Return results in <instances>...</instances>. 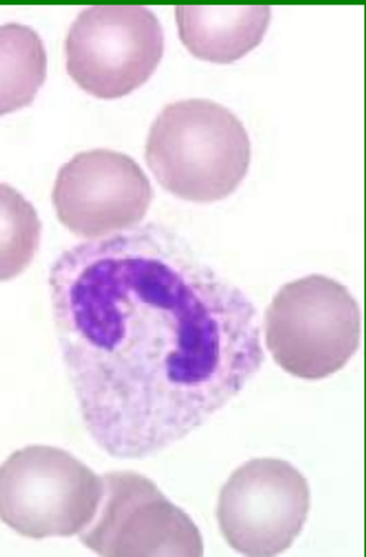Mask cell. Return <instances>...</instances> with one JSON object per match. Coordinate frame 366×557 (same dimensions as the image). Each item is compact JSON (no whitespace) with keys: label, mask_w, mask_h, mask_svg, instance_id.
I'll list each match as a JSON object with an SVG mask.
<instances>
[{"label":"cell","mask_w":366,"mask_h":557,"mask_svg":"<svg viewBox=\"0 0 366 557\" xmlns=\"http://www.w3.org/2000/svg\"><path fill=\"white\" fill-rule=\"evenodd\" d=\"M50 293L84 426L112 458L186 438L264 366L252 300L158 223L61 252Z\"/></svg>","instance_id":"6da1fadb"},{"label":"cell","mask_w":366,"mask_h":557,"mask_svg":"<svg viewBox=\"0 0 366 557\" xmlns=\"http://www.w3.org/2000/svg\"><path fill=\"white\" fill-rule=\"evenodd\" d=\"M167 193L187 202L225 199L247 176L251 136L235 113L207 99L178 100L158 113L145 150Z\"/></svg>","instance_id":"7a4b0ae2"},{"label":"cell","mask_w":366,"mask_h":557,"mask_svg":"<svg viewBox=\"0 0 366 557\" xmlns=\"http://www.w3.org/2000/svg\"><path fill=\"white\" fill-rule=\"evenodd\" d=\"M265 335L281 369L317 381L335 374L355 355L362 312L345 286L326 275H307L278 290L267 310Z\"/></svg>","instance_id":"3957f363"},{"label":"cell","mask_w":366,"mask_h":557,"mask_svg":"<svg viewBox=\"0 0 366 557\" xmlns=\"http://www.w3.org/2000/svg\"><path fill=\"white\" fill-rule=\"evenodd\" d=\"M103 494V478L53 446L19 449L0 469L2 521L32 540L80 534L96 518Z\"/></svg>","instance_id":"277c9868"},{"label":"cell","mask_w":366,"mask_h":557,"mask_svg":"<svg viewBox=\"0 0 366 557\" xmlns=\"http://www.w3.org/2000/svg\"><path fill=\"white\" fill-rule=\"evenodd\" d=\"M66 70L97 99H119L144 86L160 64L164 34L144 5L86 8L68 32Z\"/></svg>","instance_id":"5b68a950"},{"label":"cell","mask_w":366,"mask_h":557,"mask_svg":"<svg viewBox=\"0 0 366 557\" xmlns=\"http://www.w3.org/2000/svg\"><path fill=\"white\" fill-rule=\"evenodd\" d=\"M310 510L303 472L281 459H252L223 485L217 523L232 549L243 556H278L293 546Z\"/></svg>","instance_id":"8992f818"},{"label":"cell","mask_w":366,"mask_h":557,"mask_svg":"<svg viewBox=\"0 0 366 557\" xmlns=\"http://www.w3.org/2000/svg\"><path fill=\"white\" fill-rule=\"evenodd\" d=\"M103 484L99 511L80 533L84 546L99 556H203L199 528L150 479L109 472Z\"/></svg>","instance_id":"52a82bcc"},{"label":"cell","mask_w":366,"mask_h":557,"mask_svg":"<svg viewBox=\"0 0 366 557\" xmlns=\"http://www.w3.org/2000/svg\"><path fill=\"white\" fill-rule=\"evenodd\" d=\"M154 200L137 161L112 150L77 153L58 171L53 206L60 222L81 238L135 228Z\"/></svg>","instance_id":"ba28073f"},{"label":"cell","mask_w":366,"mask_h":557,"mask_svg":"<svg viewBox=\"0 0 366 557\" xmlns=\"http://www.w3.org/2000/svg\"><path fill=\"white\" fill-rule=\"evenodd\" d=\"M178 34L193 57L229 64L258 47L271 22L268 5H178Z\"/></svg>","instance_id":"9c48e42d"},{"label":"cell","mask_w":366,"mask_h":557,"mask_svg":"<svg viewBox=\"0 0 366 557\" xmlns=\"http://www.w3.org/2000/svg\"><path fill=\"white\" fill-rule=\"evenodd\" d=\"M47 79V51L40 35L22 24L0 27V113L34 102Z\"/></svg>","instance_id":"30bf717a"},{"label":"cell","mask_w":366,"mask_h":557,"mask_svg":"<svg viewBox=\"0 0 366 557\" xmlns=\"http://www.w3.org/2000/svg\"><path fill=\"white\" fill-rule=\"evenodd\" d=\"M0 277L11 281L25 271L40 245L41 225L34 207L9 184L0 186Z\"/></svg>","instance_id":"8fae6325"}]
</instances>
